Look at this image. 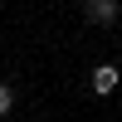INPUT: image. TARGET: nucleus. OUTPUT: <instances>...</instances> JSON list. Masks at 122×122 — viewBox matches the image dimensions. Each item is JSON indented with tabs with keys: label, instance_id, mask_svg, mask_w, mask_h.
Masks as SVG:
<instances>
[{
	"label": "nucleus",
	"instance_id": "2",
	"mask_svg": "<svg viewBox=\"0 0 122 122\" xmlns=\"http://www.w3.org/2000/svg\"><path fill=\"white\" fill-rule=\"evenodd\" d=\"M88 83H93V93H98V98H107V93H112V88L122 83V68H117V64H98Z\"/></svg>",
	"mask_w": 122,
	"mask_h": 122
},
{
	"label": "nucleus",
	"instance_id": "3",
	"mask_svg": "<svg viewBox=\"0 0 122 122\" xmlns=\"http://www.w3.org/2000/svg\"><path fill=\"white\" fill-rule=\"evenodd\" d=\"M10 107H15V88H10V83H5V78H0V117H5V112H10Z\"/></svg>",
	"mask_w": 122,
	"mask_h": 122
},
{
	"label": "nucleus",
	"instance_id": "1",
	"mask_svg": "<svg viewBox=\"0 0 122 122\" xmlns=\"http://www.w3.org/2000/svg\"><path fill=\"white\" fill-rule=\"evenodd\" d=\"M117 15H122L117 0H88V5H83V20H88V25H117Z\"/></svg>",
	"mask_w": 122,
	"mask_h": 122
}]
</instances>
